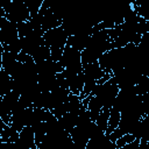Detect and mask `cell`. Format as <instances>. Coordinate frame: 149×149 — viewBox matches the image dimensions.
Masks as SVG:
<instances>
[{
    "instance_id": "6da1fadb",
    "label": "cell",
    "mask_w": 149,
    "mask_h": 149,
    "mask_svg": "<svg viewBox=\"0 0 149 149\" xmlns=\"http://www.w3.org/2000/svg\"><path fill=\"white\" fill-rule=\"evenodd\" d=\"M2 8L6 12V19L15 24L21 23V22H27L30 20V13L24 5V1H19V0H13L6 2Z\"/></svg>"
},
{
    "instance_id": "7a4b0ae2",
    "label": "cell",
    "mask_w": 149,
    "mask_h": 149,
    "mask_svg": "<svg viewBox=\"0 0 149 149\" xmlns=\"http://www.w3.org/2000/svg\"><path fill=\"white\" fill-rule=\"evenodd\" d=\"M43 38L45 41V44L50 48V50H52V49H63L64 50V48L66 47L69 35L64 30L63 27H58V28L45 31L43 35Z\"/></svg>"
},
{
    "instance_id": "3957f363",
    "label": "cell",
    "mask_w": 149,
    "mask_h": 149,
    "mask_svg": "<svg viewBox=\"0 0 149 149\" xmlns=\"http://www.w3.org/2000/svg\"><path fill=\"white\" fill-rule=\"evenodd\" d=\"M19 38L16 24L8 21L6 17H0V44L8 45Z\"/></svg>"
},
{
    "instance_id": "277c9868",
    "label": "cell",
    "mask_w": 149,
    "mask_h": 149,
    "mask_svg": "<svg viewBox=\"0 0 149 149\" xmlns=\"http://www.w3.org/2000/svg\"><path fill=\"white\" fill-rule=\"evenodd\" d=\"M83 72L85 73L86 78H90V79H94V80H99L106 72L100 68L98 61L97 62H93V63H90L85 66H83Z\"/></svg>"
},
{
    "instance_id": "5b68a950",
    "label": "cell",
    "mask_w": 149,
    "mask_h": 149,
    "mask_svg": "<svg viewBox=\"0 0 149 149\" xmlns=\"http://www.w3.org/2000/svg\"><path fill=\"white\" fill-rule=\"evenodd\" d=\"M0 73H1L0 74V97H2L13 91L14 79L2 69H1Z\"/></svg>"
},
{
    "instance_id": "8992f818",
    "label": "cell",
    "mask_w": 149,
    "mask_h": 149,
    "mask_svg": "<svg viewBox=\"0 0 149 149\" xmlns=\"http://www.w3.org/2000/svg\"><path fill=\"white\" fill-rule=\"evenodd\" d=\"M120 120H121V113L115 109V108H111L109 111V119H108V127H107V130L105 132V135H109L112 132H114L119 125H120Z\"/></svg>"
},
{
    "instance_id": "52a82bcc",
    "label": "cell",
    "mask_w": 149,
    "mask_h": 149,
    "mask_svg": "<svg viewBox=\"0 0 149 149\" xmlns=\"http://www.w3.org/2000/svg\"><path fill=\"white\" fill-rule=\"evenodd\" d=\"M109 111L111 109H105L102 108V111L100 112L98 119L95 120V125L104 132L107 130V127H108V119H109Z\"/></svg>"
},
{
    "instance_id": "ba28073f",
    "label": "cell",
    "mask_w": 149,
    "mask_h": 149,
    "mask_svg": "<svg viewBox=\"0 0 149 149\" xmlns=\"http://www.w3.org/2000/svg\"><path fill=\"white\" fill-rule=\"evenodd\" d=\"M24 1V5L27 6L29 13H30V16H35L38 14L40 12V8L43 3L42 0H23Z\"/></svg>"
},
{
    "instance_id": "9c48e42d",
    "label": "cell",
    "mask_w": 149,
    "mask_h": 149,
    "mask_svg": "<svg viewBox=\"0 0 149 149\" xmlns=\"http://www.w3.org/2000/svg\"><path fill=\"white\" fill-rule=\"evenodd\" d=\"M16 27H17V33H19L20 38L26 37V36L30 35V34L34 31V28H33V26H31V23H30L29 21L17 23V24H16Z\"/></svg>"
},
{
    "instance_id": "30bf717a",
    "label": "cell",
    "mask_w": 149,
    "mask_h": 149,
    "mask_svg": "<svg viewBox=\"0 0 149 149\" xmlns=\"http://www.w3.org/2000/svg\"><path fill=\"white\" fill-rule=\"evenodd\" d=\"M135 140H136L135 135H133V134H130V133H127V134L122 135L119 140H116V141H115V144H116V148L120 149V148H122V147H125V146H127V144L134 142Z\"/></svg>"
},
{
    "instance_id": "8fae6325",
    "label": "cell",
    "mask_w": 149,
    "mask_h": 149,
    "mask_svg": "<svg viewBox=\"0 0 149 149\" xmlns=\"http://www.w3.org/2000/svg\"><path fill=\"white\" fill-rule=\"evenodd\" d=\"M122 135H125V133H123V132L118 127L114 132H112L109 135H107V139H108L109 141H112V142H115V141H116V140H119Z\"/></svg>"
},
{
    "instance_id": "7c38bea8",
    "label": "cell",
    "mask_w": 149,
    "mask_h": 149,
    "mask_svg": "<svg viewBox=\"0 0 149 149\" xmlns=\"http://www.w3.org/2000/svg\"><path fill=\"white\" fill-rule=\"evenodd\" d=\"M0 149H16V146L12 142H0Z\"/></svg>"
}]
</instances>
